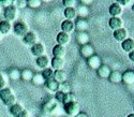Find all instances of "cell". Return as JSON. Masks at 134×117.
Returning <instances> with one entry per match:
<instances>
[{
  "label": "cell",
  "mask_w": 134,
  "mask_h": 117,
  "mask_svg": "<svg viewBox=\"0 0 134 117\" xmlns=\"http://www.w3.org/2000/svg\"><path fill=\"white\" fill-rule=\"evenodd\" d=\"M59 108H60V103L54 98V99H49L46 102L43 103L42 112H43V114H46V115L54 117V116H56V113L59 110Z\"/></svg>",
  "instance_id": "6da1fadb"
},
{
  "label": "cell",
  "mask_w": 134,
  "mask_h": 117,
  "mask_svg": "<svg viewBox=\"0 0 134 117\" xmlns=\"http://www.w3.org/2000/svg\"><path fill=\"white\" fill-rule=\"evenodd\" d=\"M0 99H1L3 104L8 108H11L12 105L16 103V97L13 93V90L9 87L0 90Z\"/></svg>",
  "instance_id": "7a4b0ae2"
},
{
  "label": "cell",
  "mask_w": 134,
  "mask_h": 117,
  "mask_svg": "<svg viewBox=\"0 0 134 117\" xmlns=\"http://www.w3.org/2000/svg\"><path fill=\"white\" fill-rule=\"evenodd\" d=\"M2 14H3V17L5 20L12 23V22H15L16 18L19 16V10L14 6H10L3 10Z\"/></svg>",
  "instance_id": "3957f363"
},
{
  "label": "cell",
  "mask_w": 134,
  "mask_h": 117,
  "mask_svg": "<svg viewBox=\"0 0 134 117\" xmlns=\"http://www.w3.org/2000/svg\"><path fill=\"white\" fill-rule=\"evenodd\" d=\"M13 32L15 33V36L24 38L29 32V26L24 22H16L13 26Z\"/></svg>",
  "instance_id": "277c9868"
},
{
  "label": "cell",
  "mask_w": 134,
  "mask_h": 117,
  "mask_svg": "<svg viewBox=\"0 0 134 117\" xmlns=\"http://www.w3.org/2000/svg\"><path fill=\"white\" fill-rule=\"evenodd\" d=\"M63 112L69 117H75L80 113V104L77 101L63 105Z\"/></svg>",
  "instance_id": "5b68a950"
},
{
  "label": "cell",
  "mask_w": 134,
  "mask_h": 117,
  "mask_svg": "<svg viewBox=\"0 0 134 117\" xmlns=\"http://www.w3.org/2000/svg\"><path fill=\"white\" fill-rule=\"evenodd\" d=\"M45 45H44L43 43H40L38 42L37 44L35 45H32L31 47H30V53L32 54V56H35V57H41L43 55H45Z\"/></svg>",
  "instance_id": "8992f818"
},
{
  "label": "cell",
  "mask_w": 134,
  "mask_h": 117,
  "mask_svg": "<svg viewBox=\"0 0 134 117\" xmlns=\"http://www.w3.org/2000/svg\"><path fill=\"white\" fill-rule=\"evenodd\" d=\"M38 34L35 32V31H29L26 36L23 38V43L25 45H28V46H31L32 45H35L38 43Z\"/></svg>",
  "instance_id": "52a82bcc"
},
{
  "label": "cell",
  "mask_w": 134,
  "mask_h": 117,
  "mask_svg": "<svg viewBox=\"0 0 134 117\" xmlns=\"http://www.w3.org/2000/svg\"><path fill=\"white\" fill-rule=\"evenodd\" d=\"M87 65L92 70H98L100 67L102 66V60H101V58H100V56L94 54L93 56L89 57L87 59Z\"/></svg>",
  "instance_id": "ba28073f"
},
{
  "label": "cell",
  "mask_w": 134,
  "mask_h": 117,
  "mask_svg": "<svg viewBox=\"0 0 134 117\" xmlns=\"http://www.w3.org/2000/svg\"><path fill=\"white\" fill-rule=\"evenodd\" d=\"M108 27L113 31L121 29L124 28V20L121 17H110L108 20Z\"/></svg>",
  "instance_id": "9c48e42d"
},
{
  "label": "cell",
  "mask_w": 134,
  "mask_h": 117,
  "mask_svg": "<svg viewBox=\"0 0 134 117\" xmlns=\"http://www.w3.org/2000/svg\"><path fill=\"white\" fill-rule=\"evenodd\" d=\"M56 41H57V44L62 45V46H65L66 44L70 43L71 36H70L69 33H65L63 31H60V32L57 33V36H56Z\"/></svg>",
  "instance_id": "30bf717a"
},
{
  "label": "cell",
  "mask_w": 134,
  "mask_h": 117,
  "mask_svg": "<svg viewBox=\"0 0 134 117\" xmlns=\"http://www.w3.org/2000/svg\"><path fill=\"white\" fill-rule=\"evenodd\" d=\"M122 11H124V8H122L117 1L111 3L109 6V9H108V12L111 15V17H119L122 13Z\"/></svg>",
  "instance_id": "8fae6325"
},
{
  "label": "cell",
  "mask_w": 134,
  "mask_h": 117,
  "mask_svg": "<svg viewBox=\"0 0 134 117\" xmlns=\"http://www.w3.org/2000/svg\"><path fill=\"white\" fill-rule=\"evenodd\" d=\"M74 30H75V23H74L73 20L64 19V20L61 23V31L71 34Z\"/></svg>",
  "instance_id": "7c38bea8"
},
{
  "label": "cell",
  "mask_w": 134,
  "mask_h": 117,
  "mask_svg": "<svg viewBox=\"0 0 134 117\" xmlns=\"http://www.w3.org/2000/svg\"><path fill=\"white\" fill-rule=\"evenodd\" d=\"M64 58H58V57H54L51 60V68L54 71H58V70H63L64 67Z\"/></svg>",
  "instance_id": "4fadbf2b"
},
{
  "label": "cell",
  "mask_w": 134,
  "mask_h": 117,
  "mask_svg": "<svg viewBox=\"0 0 134 117\" xmlns=\"http://www.w3.org/2000/svg\"><path fill=\"white\" fill-rule=\"evenodd\" d=\"M89 25L88 22L86 20V18H77L75 22V30L77 32H86V30L88 29Z\"/></svg>",
  "instance_id": "5bb4252c"
},
{
  "label": "cell",
  "mask_w": 134,
  "mask_h": 117,
  "mask_svg": "<svg viewBox=\"0 0 134 117\" xmlns=\"http://www.w3.org/2000/svg\"><path fill=\"white\" fill-rule=\"evenodd\" d=\"M81 55L84 57V58H88L91 57L94 55V49L91 44H86V45H83L81 46Z\"/></svg>",
  "instance_id": "9a60e30c"
},
{
  "label": "cell",
  "mask_w": 134,
  "mask_h": 117,
  "mask_svg": "<svg viewBox=\"0 0 134 117\" xmlns=\"http://www.w3.org/2000/svg\"><path fill=\"white\" fill-rule=\"evenodd\" d=\"M36 63L39 68L41 69H46V68H49L51 66V59H49V57L46 56V55H43L41 57H38L37 59H36Z\"/></svg>",
  "instance_id": "2e32d148"
},
{
  "label": "cell",
  "mask_w": 134,
  "mask_h": 117,
  "mask_svg": "<svg viewBox=\"0 0 134 117\" xmlns=\"http://www.w3.org/2000/svg\"><path fill=\"white\" fill-rule=\"evenodd\" d=\"M114 36V39L117 41V42H124L126 39H128V31L126 28H121V29H118L116 31H114L113 33Z\"/></svg>",
  "instance_id": "e0dca14e"
},
{
  "label": "cell",
  "mask_w": 134,
  "mask_h": 117,
  "mask_svg": "<svg viewBox=\"0 0 134 117\" xmlns=\"http://www.w3.org/2000/svg\"><path fill=\"white\" fill-rule=\"evenodd\" d=\"M43 86L45 87L46 90H48L51 92H57L58 88H59V83H58V82H56L54 78H52V79H48V81L44 82Z\"/></svg>",
  "instance_id": "ac0fdd59"
},
{
  "label": "cell",
  "mask_w": 134,
  "mask_h": 117,
  "mask_svg": "<svg viewBox=\"0 0 134 117\" xmlns=\"http://www.w3.org/2000/svg\"><path fill=\"white\" fill-rule=\"evenodd\" d=\"M110 72H111L110 68L106 65H102L97 70V74L99 75V77H101V78H107L108 79V77L110 75Z\"/></svg>",
  "instance_id": "d6986e66"
},
{
  "label": "cell",
  "mask_w": 134,
  "mask_h": 117,
  "mask_svg": "<svg viewBox=\"0 0 134 117\" xmlns=\"http://www.w3.org/2000/svg\"><path fill=\"white\" fill-rule=\"evenodd\" d=\"M66 54V49L65 46L59 45V44H56L54 47H53V55L54 57H58V58H64Z\"/></svg>",
  "instance_id": "ffe728a7"
},
{
  "label": "cell",
  "mask_w": 134,
  "mask_h": 117,
  "mask_svg": "<svg viewBox=\"0 0 134 117\" xmlns=\"http://www.w3.org/2000/svg\"><path fill=\"white\" fill-rule=\"evenodd\" d=\"M121 47H122V50H124V52H126L128 54L133 52L134 51V39H132V38L126 39L124 42L121 43Z\"/></svg>",
  "instance_id": "44dd1931"
},
{
  "label": "cell",
  "mask_w": 134,
  "mask_h": 117,
  "mask_svg": "<svg viewBox=\"0 0 134 117\" xmlns=\"http://www.w3.org/2000/svg\"><path fill=\"white\" fill-rule=\"evenodd\" d=\"M63 15L65 17V19L68 20H74L77 17V12L75 8H64L63 11Z\"/></svg>",
  "instance_id": "7402d4cb"
},
{
  "label": "cell",
  "mask_w": 134,
  "mask_h": 117,
  "mask_svg": "<svg viewBox=\"0 0 134 117\" xmlns=\"http://www.w3.org/2000/svg\"><path fill=\"white\" fill-rule=\"evenodd\" d=\"M12 29H13L12 23H10L5 19L0 20V33L1 34H8Z\"/></svg>",
  "instance_id": "603a6c76"
},
{
  "label": "cell",
  "mask_w": 134,
  "mask_h": 117,
  "mask_svg": "<svg viewBox=\"0 0 134 117\" xmlns=\"http://www.w3.org/2000/svg\"><path fill=\"white\" fill-rule=\"evenodd\" d=\"M122 82L127 85L134 84V71L127 70L125 73H122Z\"/></svg>",
  "instance_id": "cb8c5ba5"
},
{
  "label": "cell",
  "mask_w": 134,
  "mask_h": 117,
  "mask_svg": "<svg viewBox=\"0 0 134 117\" xmlns=\"http://www.w3.org/2000/svg\"><path fill=\"white\" fill-rule=\"evenodd\" d=\"M66 78H68V75H66V72L64 71V70H58V71H55L54 79L56 82H58L59 84L66 82Z\"/></svg>",
  "instance_id": "d4e9b609"
},
{
  "label": "cell",
  "mask_w": 134,
  "mask_h": 117,
  "mask_svg": "<svg viewBox=\"0 0 134 117\" xmlns=\"http://www.w3.org/2000/svg\"><path fill=\"white\" fill-rule=\"evenodd\" d=\"M33 75H35V73H33V71L31 69H24V70H21L20 71V78L23 79L24 82H31Z\"/></svg>",
  "instance_id": "484cf974"
},
{
  "label": "cell",
  "mask_w": 134,
  "mask_h": 117,
  "mask_svg": "<svg viewBox=\"0 0 134 117\" xmlns=\"http://www.w3.org/2000/svg\"><path fill=\"white\" fill-rule=\"evenodd\" d=\"M108 81L113 84H119L120 82H122V73H120L119 71H111Z\"/></svg>",
  "instance_id": "4316f807"
},
{
  "label": "cell",
  "mask_w": 134,
  "mask_h": 117,
  "mask_svg": "<svg viewBox=\"0 0 134 117\" xmlns=\"http://www.w3.org/2000/svg\"><path fill=\"white\" fill-rule=\"evenodd\" d=\"M76 41L82 46L89 43V36L87 32H77L76 33Z\"/></svg>",
  "instance_id": "83f0119b"
},
{
  "label": "cell",
  "mask_w": 134,
  "mask_h": 117,
  "mask_svg": "<svg viewBox=\"0 0 134 117\" xmlns=\"http://www.w3.org/2000/svg\"><path fill=\"white\" fill-rule=\"evenodd\" d=\"M25 109H24V107L21 104H19V103H15L14 105H12L11 108H9V112H10V114L12 115V116H14V117H16L18 114H20L21 112H23Z\"/></svg>",
  "instance_id": "f1b7e54d"
},
{
  "label": "cell",
  "mask_w": 134,
  "mask_h": 117,
  "mask_svg": "<svg viewBox=\"0 0 134 117\" xmlns=\"http://www.w3.org/2000/svg\"><path fill=\"white\" fill-rule=\"evenodd\" d=\"M75 9H76V12H77V16H80V18H85L89 14L88 7H85L83 4H79Z\"/></svg>",
  "instance_id": "f546056e"
},
{
  "label": "cell",
  "mask_w": 134,
  "mask_h": 117,
  "mask_svg": "<svg viewBox=\"0 0 134 117\" xmlns=\"http://www.w3.org/2000/svg\"><path fill=\"white\" fill-rule=\"evenodd\" d=\"M31 82L35 85H37V86H41V85H44V82H45V79L43 78L42 73H36L35 75H33Z\"/></svg>",
  "instance_id": "4dcf8cb0"
},
{
  "label": "cell",
  "mask_w": 134,
  "mask_h": 117,
  "mask_svg": "<svg viewBox=\"0 0 134 117\" xmlns=\"http://www.w3.org/2000/svg\"><path fill=\"white\" fill-rule=\"evenodd\" d=\"M54 74H55V71L52 69V68H46L43 70L42 72V75H43V78L45 81H48V79H52L54 78Z\"/></svg>",
  "instance_id": "1f68e13d"
},
{
  "label": "cell",
  "mask_w": 134,
  "mask_h": 117,
  "mask_svg": "<svg viewBox=\"0 0 134 117\" xmlns=\"http://www.w3.org/2000/svg\"><path fill=\"white\" fill-rule=\"evenodd\" d=\"M75 101H76L75 95H74V93H72V92H69V93H65V95H64L62 104L65 105V104H69V103H72V102H75Z\"/></svg>",
  "instance_id": "d6a6232c"
},
{
  "label": "cell",
  "mask_w": 134,
  "mask_h": 117,
  "mask_svg": "<svg viewBox=\"0 0 134 117\" xmlns=\"http://www.w3.org/2000/svg\"><path fill=\"white\" fill-rule=\"evenodd\" d=\"M9 77L13 81H17L20 78V71L18 69H12L9 72Z\"/></svg>",
  "instance_id": "836d02e7"
},
{
  "label": "cell",
  "mask_w": 134,
  "mask_h": 117,
  "mask_svg": "<svg viewBox=\"0 0 134 117\" xmlns=\"http://www.w3.org/2000/svg\"><path fill=\"white\" fill-rule=\"evenodd\" d=\"M58 91H61L62 93H64V95H65V93H69V92H71V87H70V85H69L68 82H64V83L59 84Z\"/></svg>",
  "instance_id": "e575fe53"
},
{
  "label": "cell",
  "mask_w": 134,
  "mask_h": 117,
  "mask_svg": "<svg viewBox=\"0 0 134 117\" xmlns=\"http://www.w3.org/2000/svg\"><path fill=\"white\" fill-rule=\"evenodd\" d=\"M42 4L41 0H27V7L30 9H38Z\"/></svg>",
  "instance_id": "d590c367"
},
{
  "label": "cell",
  "mask_w": 134,
  "mask_h": 117,
  "mask_svg": "<svg viewBox=\"0 0 134 117\" xmlns=\"http://www.w3.org/2000/svg\"><path fill=\"white\" fill-rule=\"evenodd\" d=\"M13 6L16 7L18 10L24 9L27 7V0H13Z\"/></svg>",
  "instance_id": "8d00e7d4"
},
{
  "label": "cell",
  "mask_w": 134,
  "mask_h": 117,
  "mask_svg": "<svg viewBox=\"0 0 134 117\" xmlns=\"http://www.w3.org/2000/svg\"><path fill=\"white\" fill-rule=\"evenodd\" d=\"M8 85V78L3 73H0V90L7 88Z\"/></svg>",
  "instance_id": "74e56055"
},
{
  "label": "cell",
  "mask_w": 134,
  "mask_h": 117,
  "mask_svg": "<svg viewBox=\"0 0 134 117\" xmlns=\"http://www.w3.org/2000/svg\"><path fill=\"white\" fill-rule=\"evenodd\" d=\"M76 3H77L76 0H63L62 1L63 7L65 8H75Z\"/></svg>",
  "instance_id": "f35d334b"
},
{
  "label": "cell",
  "mask_w": 134,
  "mask_h": 117,
  "mask_svg": "<svg viewBox=\"0 0 134 117\" xmlns=\"http://www.w3.org/2000/svg\"><path fill=\"white\" fill-rule=\"evenodd\" d=\"M10 6H13V0H0V7L3 10Z\"/></svg>",
  "instance_id": "ab89813d"
},
{
  "label": "cell",
  "mask_w": 134,
  "mask_h": 117,
  "mask_svg": "<svg viewBox=\"0 0 134 117\" xmlns=\"http://www.w3.org/2000/svg\"><path fill=\"white\" fill-rule=\"evenodd\" d=\"M63 98H64V93H62L61 91H57V92H55V99L57 100L59 103H62Z\"/></svg>",
  "instance_id": "60d3db41"
},
{
  "label": "cell",
  "mask_w": 134,
  "mask_h": 117,
  "mask_svg": "<svg viewBox=\"0 0 134 117\" xmlns=\"http://www.w3.org/2000/svg\"><path fill=\"white\" fill-rule=\"evenodd\" d=\"M16 117H30V113L27 110H24L20 114H18Z\"/></svg>",
  "instance_id": "b9f144b4"
},
{
  "label": "cell",
  "mask_w": 134,
  "mask_h": 117,
  "mask_svg": "<svg viewBox=\"0 0 134 117\" xmlns=\"http://www.w3.org/2000/svg\"><path fill=\"white\" fill-rule=\"evenodd\" d=\"M91 3H92L91 0H82V1H81V4H83L85 7H88L89 4H91Z\"/></svg>",
  "instance_id": "7bdbcfd3"
},
{
  "label": "cell",
  "mask_w": 134,
  "mask_h": 117,
  "mask_svg": "<svg viewBox=\"0 0 134 117\" xmlns=\"http://www.w3.org/2000/svg\"><path fill=\"white\" fill-rule=\"evenodd\" d=\"M75 117H89V116H88L86 113H84V112H80V113L77 114Z\"/></svg>",
  "instance_id": "ee69618b"
},
{
  "label": "cell",
  "mask_w": 134,
  "mask_h": 117,
  "mask_svg": "<svg viewBox=\"0 0 134 117\" xmlns=\"http://www.w3.org/2000/svg\"><path fill=\"white\" fill-rule=\"evenodd\" d=\"M129 59H130L132 62H134V51L129 54Z\"/></svg>",
  "instance_id": "f6af8a7d"
},
{
  "label": "cell",
  "mask_w": 134,
  "mask_h": 117,
  "mask_svg": "<svg viewBox=\"0 0 134 117\" xmlns=\"http://www.w3.org/2000/svg\"><path fill=\"white\" fill-rule=\"evenodd\" d=\"M41 117H52V116H49V115H46V114H42V115H41Z\"/></svg>",
  "instance_id": "bcb514c9"
},
{
  "label": "cell",
  "mask_w": 134,
  "mask_h": 117,
  "mask_svg": "<svg viewBox=\"0 0 134 117\" xmlns=\"http://www.w3.org/2000/svg\"><path fill=\"white\" fill-rule=\"evenodd\" d=\"M128 117H134V113H132V114H129V115H128Z\"/></svg>",
  "instance_id": "7dc6e473"
},
{
  "label": "cell",
  "mask_w": 134,
  "mask_h": 117,
  "mask_svg": "<svg viewBox=\"0 0 134 117\" xmlns=\"http://www.w3.org/2000/svg\"><path fill=\"white\" fill-rule=\"evenodd\" d=\"M0 13H3V9L1 7H0Z\"/></svg>",
  "instance_id": "c3c4849f"
},
{
  "label": "cell",
  "mask_w": 134,
  "mask_h": 117,
  "mask_svg": "<svg viewBox=\"0 0 134 117\" xmlns=\"http://www.w3.org/2000/svg\"><path fill=\"white\" fill-rule=\"evenodd\" d=\"M132 11L134 12V3H133V6H132Z\"/></svg>",
  "instance_id": "681fc988"
},
{
  "label": "cell",
  "mask_w": 134,
  "mask_h": 117,
  "mask_svg": "<svg viewBox=\"0 0 134 117\" xmlns=\"http://www.w3.org/2000/svg\"><path fill=\"white\" fill-rule=\"evenodd\" d=\"M1 38H2V34H1V33H0V40H1Z\"/></svg>",
  "instance_id": "f907efd6"
},
{
  "label": "cell",
  "mask_w": 134,
  "mask_h": 117,
  "mask_svg": "<svg viewBox=\"0 0 134 117\" xmlns=\"http://www.w3.org/2000/svg\"><path fill=\"white\" fill-rule=\"evenodd\" d=\"M133 111H134V107H133Z\"/></svg>",
  "instance_id": "816d5d0a"
}]
</instances>
